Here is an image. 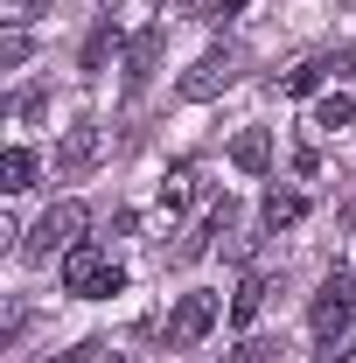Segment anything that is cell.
<instances>
[{
    "label": "cell",
    "instance_id": "obj_1",
    "mask_svg": "<svg viewBox=\"0 0 356 363\" xmlns=\"http://www.w3.org/2000/svg\"><path fill=\"white\" fill-rule=\"evenodd\" d=\"M308 328H314V363H343L356 350V279L343 266L321 279V294L308 308Z\"/></svg>",
    "mask_w": 356,
    "mask_h": 363
},
{
    "label": "cell",
    "instance_id": "obj_2",
    "mask_svg": "<svg viewBox=\"0 0 356 363\" xmlns=\"http://www.w3.org/2000/svg\"><path fill=\"white\" fill-rule=\"evenodd\" d=\"M126 286V272L112 266V252L105 245H77V252H63V294H77V301H105V294H119Z\"/></svg>",
    "mask_w": 356,
    "mask_h": 363
},
{
    "label": "cell",
    "instance_id": "obj_3",
    "mask_svg": "<svg viewBox=\"0 0 356 363\" xmlns=\"http://www.w3.org/2000/svg\"><path fill=\"white\" fill-rule=\"evenodd\" d=\"M84 230H91V210L63 196V203H49V210H43V224H35V238H28L21 252L43 266V259H56V252H77V245H84Z\"/></svg>",
    "mask_w": 356,
    "mask_h": 363
},
{
    "label": "cell",
    "instance_id": "obj_4",
    "mask_svg": "<svg viewBox=\"0 0 356 363\" xmlns=\"http://www.w3.org/2000/svg\"><path fill=\"white\" fill-rule=\"evenodd\" d=\"M238 77H245V49L217 43V49H203V56H196V63L182 70V84H175V91L189 98V105H203V98H217V91H230Z\"/></svg>",
    "mask_w": 356,
    "mask_h": 363
},
{
    "label": "cell",
    "instance_id": "obj_5",
    "mask_svg": "<svg viewBox=\"0 0 356 363\" xmlns=\"http://www.w3.org/2000/svg\"><path fill=\"white\" fill-rule=\"evenodd\" d=\"M217 321H223V301H217V294H182L175 315H168V350H196Z\"/></svg>",
    "mask_w": 356,
    "mask_h": 363
},
{
    "label": "cell",
    "instance_id": "obj_6",
    "mask_svg": "<svg viewBox=\"0 0 356 363\" xmlns=\"http://www.w3.org/2000/svg\"><path fill=\"white\" fill-rule=\"evenodd\" d=\"M356 70V43L350 49H328V56H308V63H294L287 77H279V98H314V91L328 84V77H343Z\"/></svg>",
    "mask_w": 356,
    "mask_h": 363
},
{
    "label": "cell",
    "instance_id": "obj_7",
    "mask_svg": "<svg viewBox=\"0 0 356 363\" xmlns=\"http://www.w3.org/2000/svg\"><path fill=\"white\" fill-rule=\"evenodd\" d=\"M161 43H168V28H161V21L133 35V49H126V91H140L147 77H154V63H161Z\"/></svg>",
    "mask_w": 356,
    "mask_h": 363
},
{
    "label": "cell",
    "instance_id": "obj_8",
    "mask_svg": "<svg viewBox=\"0 0 356 363\" xmlns=\"http://www.w3.org/2000/svg\"><path fill=\"white\" fill-rule=\"evenodd\" d=\"M91 161H98V126L77 119V126L63 133V147H56V168H63V175H84Z\"/></svg>",
    "mask_w": 356,
    "mask_h": 363
},
{
    "label": "cell",
    "instance_id": "obj_9",
    "mask_svg": "<svg viewBox=\"0 0 356 363\" xmlns=\"http://www.w3.org/2000/svg\"><path fill=\"white\" fill-rule=\"evenodd\" d=\"M259 217H266V230H287V224H301V217H308V196L272 182V189H266V203H259Z\"/></svg>",
    "mask_w": 356,
    "mask_h": 363
},
{
    "label": "cell",
    "instance_id": "obj_10",
    "mask_svg": "<svg viewBox=\"0 0 356 363\" xmlns=\"http://www.w3.org/2000/svg\"><path fill=\"white\" fill-rule=\"evenodd\" d=\"M230 161H238L245 175H266V168H272V133H266V126H245V133L230 140Z\"/></svg>",
    "mask_w": 356,
    "mask_h": 363
},
{
    "label": "cell",
    "instance_id": "obj_11",
    "mask_svg": "<svg viewBox=\"0 0 356 363\" xmlns=\"http://www.w3.org/2000/svg\"><path fill=\"white\" fill-rule=\"evenodd\" d=\"M266 279H259V272H245V279H238V294H230V328H252V321H259V308H266Z\"/></svg>",
    "mask_w": 356,
    "mask_h": 363
},
{
    "label": "cell",
    "instance_id": "obj_12",
    "mask_svg": "<svg viewBox=\"0 0 356 363\" xmlns=\"http://www.w3.org/2000/svg\"><path fill=\"white\" fill-rule=\"evenodd\" d=\"M196 161H175V168H168V175H161V210H189V203H196Z\"/></svg>",
    "mask_w": 356,
    "mask_h": 363
},
{
    "label": "cell",
    "instance_id": "obj_13",
    "mask_svg": "<svg viewBox=\"0 0 356 363\" xmlns=\"http://www.w3.org/2000/svg\"><path fill=\"white\" fill-rule=\"evenodd\" d=\"M356 119V98L350 91H328V98H314V133H343Z\"/></svg>",
    "mask_w": 356,
    "mask_h": 363
},
{
    "label": "cell",
    "instance_id": "obj_14",
    "mask_svg": "<svg viewBox=\"0 0 356 363\" xmlns=\"http://www.w3.org/2000/svg\"><path fill=\"white\" fill-rule=\"evenodd\" d=\"M28 182H35V154H28V147H7V154H0V189L21 196Z\"/></svg>",
    "mask_w": 356,
    "mask_h": 363
},
{
    "label": "cell",
    "instance_id": "obj_15",
    "mask_svg": "<svg viewBox=\"0 0 356 363\" xmlns=\"http://www.w3.org/2000/svg\"><path fill=\"white\" fill-rule=\"evenodd\" d=\"M119 49V35H112V21H98L91 28V43H84V70H105V56Z\"/></svg>",
    "mask_w": 356,
    "mask_h": 363
},
{
    "label": "cell",
    "instance_id": "obj_16",
    "mask_svg": "<svg viewBox=\"0 0 356 363\" xmlns=\"http://www.w3.org/2000/svg\"><path fill=\"white\" fill-rule=\"evenodd\" d=\"M35 14H49V0H0V21L7 28H28Z\"/></svg>",
    "mask_w": 356,
    "mask_h": 363
},
{
    "label": "cell",
    "instance_id": "obj_17",
    "mask_svg": "<svg viewBox=\"0 0 356 363\" xmlns=\"http://www.w3.org/2000/svg\"><path fill=\"white\" fill-rule=\"evenodd\" d=\"M21 56H28V35H21V28H14V35H7V43H0V63H21Z\"/></svg>",
    "mask_w": 356,
    "mask_h": 363
},
{
    "label": "cell",
    "instance_id": "obj_18",
    "mask_svg": "<svg viewBox=\"0 0 356 363\" xmlns=\"http://www.w3.org/2000/svg\"><path fill=\"white\" fill-rule=\"evenodd\" d=\"M91 350H98V342H84V350H70V357H56V363H84V357H91Z\"/></svg>",
    "mask_w": 356,
    "mask_h": 363
},
{
    "label": "cell",
    "instance_id": "obj_19",
    "mask_svg": "<svg viewBox=\"0 0 356 363\" xmlns=\"http://www.w3.org/2000/svg\"><path fill=\"white\" fill-rule=\"evenodd\" d=\"M105 363H119V357H105Z\"/></svg>",
    "mask_w": 356,
    "mask_h": 363
}]
</instances>
